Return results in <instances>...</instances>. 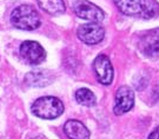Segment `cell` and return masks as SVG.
<instances>
[{"mask_svg": "<svg viewBox=\"0 0 159 139\" xmlns=\"http://www.w3.org/2000/svg\"><path fill=\"white\" fill-rule=\"evenodd\" d=\"M117 8L127 17L152 19L159 14L157 0H113Z\"/></svg>", "mask_w": 159, "mask_h": 139, "instance_id": "obj_1", "label": "cell"}, {"mask_svg": "<svg viewBox=\"0 0 159 139\" xmlns=\"http://www.w3.org/2000/svg\"><path fill=\"white\" fill-rule=\"evenodd\" d=\"M12 25L19 29L33 31L41 25L39 13L30 5L18 6L12 11L11 14Z\"/></svg>", "mask_w": 159, "mask_h": 139, "instance_id": "obj_2", "label": "cell"}, {"mask_svg": "<svg viewBox=\"0 0 159 139\" xmlns=\"http://www.w3.org/2000/svg\"><path fill=\"white\" fill-rule=\"evenodd\" d=\"M31 110L33 114L41 119H56L60 117L64 112L63 101L57 97H41L34 101Z\"/></svg>", "mask_w": 159, "mask_h": 139, "instance_id": "obj_3", "label": "cell"}, {"mask_svg": "<svg viewBox=\"0 0 159 139\" xmlns=\"http://www.w3.org/2000/svg\"><path fill=\"white\" fill-rule=\"evenodd\" d=\"M73 11L79 18L92 23H100L105 18V13L102 8L89 0H75L73 2Z\"/></svg>", "mask_w": 159, "mask_h": 139, "instance_id": "obj_4", "label": "cell"}, {"mask_svg": "<svg viewBox=\"0 0 159 139\" xmlns=\"http://www.w3.org/2000/svg\"><path fill=\"white\" fill-rule=\"evenodd\" d=\"M19 51H20V56L24 61L30 65H38L46 59L45 50L37 41H24L20 45Z\"/></svg>", "mask_w": 159, "mask_h": 139, "instance_id": "obj_5", "label": "cell"}, {"mask_svg": "<svg viewBox=\"0 0 159 139\" xmlns=\"http://www.w3.org/2000/svg\"><path fill=\"white\" fill-rule=\"evenodd\" d=\"M77 35L83 43L87 45L99 44L105 37V29L99 23H90L80 25L77 31Z\"/></svg>", "mask_w": 159, "mask_h": 139, "instance_id": "obj_6", "label": "cell"}, {"mask_svg": "<svg viewBox=\"0 0 159 139\" xmlns=\"http://www.w3.org/2000/svg\"><path fill=\"white\" fill-rule=\"evenodd\" d=\"M134 105V92L129 86H120L116 92L113 112L117 116H121L132 110Z\"/></svg>", "mask_w": 159, "mask_h": 139, "instance_id": "obj_7", "label": "cell"}, {"mask_svg": "<svg viewBox=\"0 0 159 139\" xmlns=\"http://www.w3.org/2000/svg\"><path fill=\"white\" fill-rule=\"evenodd\" d=\"M139 50L145 57L159 58V27L150 29L140 37Z\"/></svg>", "mask_w": 159, "mask_h": 139, "instance_id": "obj_8", "label": "cell"}, {"mask_svg": "<svg viewBox=\"0 0 159 139\" xmlns=\"http://www.w3.org/2000/svg\"><path fill=\"white\" fill-rule=\"evenodd\" d=\"M93 71L98 81L102 85H111L113 80V66L105 54H99L93 61Z\"/></svg>", "mask_w": 159, "mask_h": 139, "instance_id": "obj_9", "label": "cell"}, {"mask_svg": "<svg viewBox=\"0 0 159 139\" xmlns=\"http://www.w3.org/2000/svg\"><path fill=\"white\" fill-rule=\"evenodd\" d=\"M64 132L70 139H90V131L79 120H67L64 125Z\"/></svg>", "mask_w": 159, "mask_h": 139, "instance_id": "obj_10", "label": "cell"}, {"mask_svg": "<svg viewBox=\"0 0 159 139\" xmlns=\"http://www.w3.org/2000/svg\"><path fill=\"white\" fill-rule=\"evenodd\" d=\"M25 83L29 86H35V87H43L46 86L52 83L51 73L45 70H35L26 74L25 77Z\"/></svg>", "mask_w": 159, "mask_h": 139, "instance_id": "obj_11", "label": "cell"}, {"mask_svg": "<svg viewBox=\"0 0 159 139\" xmlns=\"http://www.w3.org/2000/svg\"><path fill=\"white\" fill-rule=\"evenodd\" d=\"M38 4L41 10H44L51 16L63 14L66 10L64 0H38Z\"/></svg>", "mask_w": 159, "mask_h": 139, "instance_id": "obj_12", "label": "cell"}, {"mask_svg": "<svg viewBox=\"0 0 159 139\" xmlns=\"http://www.w3.org/2000/svg\"><path fill=\"white\" fill-rule=\"evenodd\" d=\"M75 100L79 103L80 105H84V106H94L97 103V98L94 96V93L90 91L89 88H79L75 91Z\"/></svg>", "mask_w": 159, "mask_h": 139, "instance_id": "obj_13", "label": "cell"}, {"mask_svg": "<svg viewBox=\"0 0 159 139\" xmlns=\"http://www.w3.org/2000/svg\"><path fill=\"white\" fill-rule=\"evenodd\" d=\"M148 139H159V128H154L153 131L151 132V134L148 136Z\"/></svg>", "mask_w": 159, "mask_h": 139, "instance_id": "obj_14", "label": "cell"}, {"mask_svg": "<svg viewBox=\"0 0 159 139\" xmlns=\"http://www.w3.org/2000/svg\"><path fill=\"white\" fill-rule=\"evenodd\" d=\"M31 139H46L45 137H43V136H38V137H33V138Z\"/></svg>", "mask_w": 159, "mask_h": 139, "instance_id": "obj_15", "label": "cell"}]
</instances>
